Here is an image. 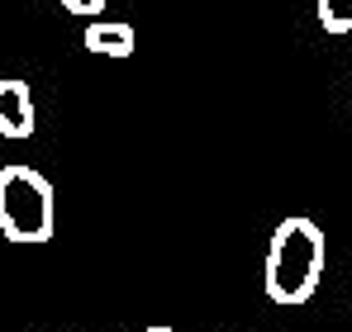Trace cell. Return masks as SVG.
<instances>
[{"label": "cell", "mask_w": 352, "mask_h": 332, "mask_svg": "<svg viewBox=\"0 0 352 332\" xmlns=\"http://www.w3.org/2000/svg\"><path fill=\"white\" fill-rule=\"evenodd\" d=\"M324 228L314 219H291L276 223L272 247H267V299L272 304H309L319 280H324Z\"/></svg>", "instance_id": "6da1fadb"}, {"label": "cell", "mask_w": 352, "mask_h": 332, "mask_svg": "<svg viewBox=\"0 0 352 332\" xmlns=\"http://www.w3.org/2000/svg\"><path fill=\"white\" fill-rule=\"evenodd\" d=\"M53 185L34 166H5L0 171V233L19 247H38L53 237Z\"/></svg>", "instance_id": "7a4b0ae2"}, {"label": "cell", "mask_w": 352, "mask_h": 332, "mask_svg": "<svg viewBox=\"0 0 352 332\" xmlns=\"http://www.w3.org/2000/svg\"><path fill=\"white\" fill-rule=\"evenodd\" d=\"M0 133L5 138L34 133V91L19 76H0Z\"/></svg>", "instance_id": "3957f363"}, {"label": "cell", "mask_w": 352, "mask_h": 332, "mask_svg": "<svg viewBox=\"0 0 352 332\" xmlns=\"http://www.w3.org/2000/svg\"><path fill=\"white\" fill-rule=\"evenodd\" d=\"M81 48L96 57H129L138 48V34L124 24V19H100V14H91V24L81 29Z\"/></svg>", "instance_id": "277c9868"}, {"label": "cell", "mask_w": 352, "mask_h": 332, "mask_svg": "<svg viewBox=\"0 0 352 332\" xmlns=\"http://www.w3.org/2000/svg\"><path fill=\"white\" fill-rule=\"evenodd\" d=\"M319 24L329 34H352V0H319Z\"/></svg>", "instance_id": "5b68a950"}, {"label": "cell", "mask_w": 352, "mask_h": 332, "mask_svg": "<svg viewBox=\"0 0 352 332\" xmlns=\"http://www.w3.org/2000/svg\"><path fill=\"white\" fill-rule=\"evenodd\" d=\"M62 10H72L76 19H91V14H105V0H62Z\"/></svg>", "instance_id": "8992f818"}, {"label": "cell", "mask_w": 352, "mask_h": 332, "mask_svg": "<svg viewBox=\"0 0 352 332\" xmlns=\"http://www.w3.org/2000/svg\"><path fill=\"white\" fill-rule=\"evenodd\" d=\"M148 332H176V328H167V323H153V328H148Z\"/></svg>", "instance_id": "52a82bcc"}, {"label": "cell", "mask_w": 352, "mask_h": 332, "mask_svg": "<svg viewBox=\"0 0 352 332\" xmlns=\"http://www.w3.org/2000/svg\"><path fill=\"white\" fill-rule=\"evenodd\" d=\"M348 119H352V95H348Z\"/></svg>", "instance_id": "ba28073f"}]
</instances>
